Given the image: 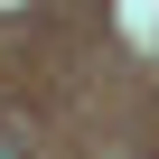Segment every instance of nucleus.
Returning <instances> with one entry per match:
<instances>
[{"label":"nucleus","instance_id":"nucleus-1","mask_svg":"<svg viewBox=\"0 0 159 159\" xmlns=\"http://www.w3.org/2000/svg\"><path fill=\"white\" fill-rule=\"evenodd\" d=\"M0 159H19V131H10V122H0Z\"/></svg>","mask_w":159,"mask_h":159}]
</instances>
